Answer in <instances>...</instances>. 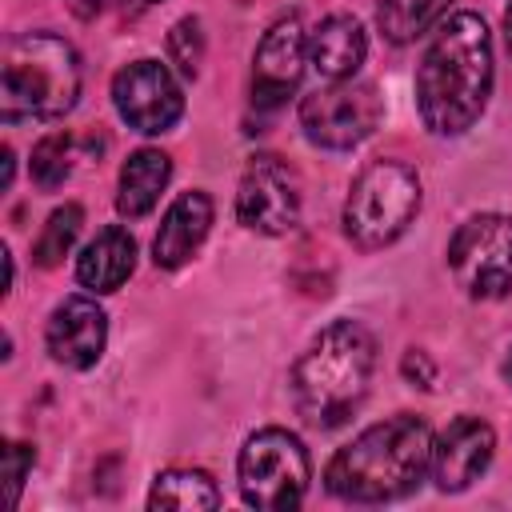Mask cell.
Here are the masks:
<instances>
[{
    "instance_id": "obj_1",
    "label": "cell",
    "mask_w": 512,
    "mask_h": 512,
    "mask_svg": "<svg viewBox=\"0 0 512 512\" xmlns=\"http://www.w3.org/2000/svg\"><path fill=\"white\" fill-rule=\"evenodd\" d=\"M492 36L476 12L444 16L416 68V112L432 136L468 132L492 96Z\"/></svg>"
},
{
    "instance_id": "obj_2",
    "label": "cell",
    "mask_w": 512,
    "mask_h": 512,
    "mask_svg": "<svg viewBox=\"0 0 512 512\" xmlns=\"http://www.w3.org/2000/svg\"><path fill=\"white\" fill-rule=\"evenodd\" d=\"M432 468V428L412 412L368 424L344 444L324 472L332 496L348 504H384L412 496Z\"/></svg>"
},
{
    "instance_id": "obj_3",
    "label": "cell",
    "mask_w": 512,
    "mask_h": 512,
    "mask_svg": "<svg viewBox=\"0 0 512 512\" xmlns=\"http://www.w3.org/2000/svg\"><path fill=\"white\" fill-rule=\"evenodd\" d=\"M376 368V340L356 320H332L292 364L296 412L316 428L344 424L368 396Z\"/></svg>"
},
{
    "instance_id": "obj_4",
    "label": "cell",
    "mask_w": 512,
    "mask_h": 512,
    "mask_svg": "<svg viewBox=\"0 0 512 512\" xmlns=\"http://www.w3.org/2000/svg\"><path fill=\"white\" fill-rule=\"evenodd\" d=\"M80 96V56L56 32H20L4 44L0 120H52Z\"/></svg>"
},
{
    "instance_id": "obj_5",
    "label": "cell",
    "mask_w": 512,
    "mask_h": 512,
    "mask_svg": "<svg viewBox=\"0 0 512 512\" xmlns=\"http://www.w3.org/2000/svg\"><path fill=\"white\" fill-rule=\"evenodd\" d=\"M420 212V176L404 160H372L356 172L344 200V236L360 252L388 248Z\"/></svg>"
},
{
    "instance_id": "obj_6",
    "label": "cell",
    "mask_w": 512,
    "mask_h": 512,
    "mask_svg": "<svg viewBox=\"0 0 512 512\" xmlns=\"http://www.w3.org/2000/svg\"><path fill=\"white\" fill-rule=\"evenodd\" d=\"M308 480H312V464L296 432L260 428L244 440L240 460H236V484H240L244 504L264 508V512L296 508L308 492Z\"/></svg>"
},
{
    "instance_id": "obj_7",
    "label": "cell",
    "mask_w": 512,
    "mask_h": 512,
    "mask_svg": "<svg viewBox=\"0 0 512 512\" xmlns=\"http://www.w3.org/2000/svg\"><path fill=\"white\" fill-rule=\"evenodd\" d=\"M448 268L472 300H500L512 292V216H468L448 240Z\"/></svg>"
},
{
    "instance_id": "obj_8",
    "label": "cell",
    "mask_w": 512,
    "mask_h": 512,
    "mask_svg": "<svg viewBox=\"0 0 512 512\" xmlns=\"http://www.w3.org/2000/svg\"><path fill=\"white\" fill-rule=\"evenodd\" d=\"M380 96L372 84L336 80L328 88H316L300 104V128L316 148L348 152L360 140H368L380 124Z\"/></svg>"
},
{
    "instance_id": "obj_9",
    "label": "cell",
    "mask_w": 512,
    "mask_h": 512,
    "mask_svg": "<svg viewBox=\"0 0 512 512\" xmlns=\"http://www.w3.org/2000/svg\"><path fill=\"white\" fill-rule=\"evenodd\" d=\"M236 220L260 236H284L300 220V176L280 156H256L236 188Z\"/></svg>"
},
{
    "instance_id": "obj_10",
    "label": "cell",
    "mask_w": 512,
    "mask_h": 512,
    "mask_svg": "<svg viewBox=\"0 0 512 512\" xmlns=\"http://www.w3.org/2000/svg\"><path fill=\"white\" fill-rule=\"evenodd\" d=\"M112 104H116L120 120L144 136H160L184 116V92H180L176 76L168 72V64H160V60L124 64L112 80Z\"/></svg>"
},
{
    "instance_id": "obj_11",
    "label": "cell",
    "mask_w": 512,
    "mask_h": 512,
    "mask_svg": "<svg viewBox=\"0 0 512 512\" xmlns=\"http://www.w3.org/2000/svg\"><path fill=\"white\" fill-rule=\"evenodd\" d=\"M304 64H308V36H304L300 16L288 12L256 44V56H252V100L260 108H268V112L288 104V96L296 92V84L304 76Z\"/></svg>"
},
{
    "instance_id": "obj_12",
    "label": "cell",
    "mask_w": 512,
    "mask_h": 512,
    "mask_svg": "<svg viewBox=\"0 0 512 512\" xmlns=\"http://www.w3.org/2000/svg\"><path fill=\"white\" fill-rule=\"evenodd\" d=\"M496 456V432L480 416H456L440 436H432V468L440 492H464L472 488Z\"/></svg>"
},
{
    "instance_id": "obj_13",
    "label": "cell",
    "mask_w": 512,
    "mask_h": 512,
    "mask_svg": "<svg viewBox=\"0 0 512 512\" xmlns=\"http://www.w3.org/2000/svg\"><path fill=\"white\" fill-rule=\"evenodd\" d=\"M44 344H48V356L64 368H92L100 356H104V344H108V316L96 300L88 296H68L52 308L48 316V328H44Z\"/></svg>"
},
{
    "instance_id": "obj_14",
    "label": "cell",
    "mask_w": 512,
    "mask_h": 512,
    "mask_svg": "<svg viewBox=\"0 0 512 512\" xmlns=\"http://www.w3.org/2000/svg\"><path fill=\"white\" fill-rule=\"evenodd\" d=\"M212 196L208 192H180L160 228H156V240H152V260L156 268H180L196 256V248L208 240V228H212Z\"/></svg>"
},
{
    "instance_id": "obj_15",
    "label": "cell",
    "mask_w": 512,
    "mask_h": 512,
    "mask_svg": "<svg viewBox=\"0 0 512 512\" xmlns=\"http://www.w3.org/2000/svg\"><path fill=\"white\" fill-rule=\"evenodd\" d=\"M368 56V36H364V24L348 12H336L328 20H320L312 32H308V64L328 80H352L360 72Z\"/></svg>"
},
{
    "instance_id": "obj_16",
    "label": "cell",
    "mask_w": 512,
    "mask_h": 512,
    "mask_svg": "<svg viewBox=\"0 0 512 512\" xmlns=\"http://www.w3.org/2000/svg\"><path fill=\"white\" fill-rule=\"evenodd\" d=\"M132 268H136V240H132V232L120 228V224H108V228L96 232V240L84 244L80 260H76V280L88 292L104 296V292H116L132 276Z\"/></svg>"
},
{
    "instance_id": "obj_17",
    "label": "cell",
    "mask_w": 512,
    "mask_h": 512,
    "mask_svg": "<svg viewBox=\"0 0 512 512\" xmlns=\"http://www.w3.org/2000/svg\"><path fill=\"white\" fill-rule=\"evenodd\" d=\"M172 180V160L160 148H136L124 168H120V184H116V212L128 220H140L156 208L160 192Z\"/></svg>"
},
{
    "instance_id": "obj_18",
    "label": "cell",
    "mask_w": 512,
    "mask_h": 512,
    "mask_svg": "<svg viewBox=\"0 0 512 512\" xmlns=\"http://www.w3.org/2000/svg\"><path fill=\"white\" fill-rule=\"evenodd\" d=\"M216 504H220V488L200 468H168L152 480V492H148V508L196 512V508H216Z\"/></svg>"
},
{
    "instance_id": "obj_19",
    "label": "cell",
    "mask_w": 512,
    "mask_h": 512,
    "mask_svg": "<svg viewBox=\"0 0 512 512\" xmlns=\"http://www.w3.org/2000/svg\"><path fill=\"white\" fill-rule=\"evenodd\" d=\"M444 8H448V0H380L376 20L392 44H412L432 24H440Z\"/></svg>"
},
{
    "instance_id": "obj_20",
    "label": "cell",
    "mask_w": 512,
    "mask_h": 512,
    "mask_svg": "<svg viewBox=\"0 0 512 512\" xmlns=\"http://www.w3.org/2000/svg\"><path fill=\"white\" fill-rule=\"evenodd\" d=\"M80 228H84V208H80V204H60V208L44 220V228H40V236H36V244H32V260H36L40 268H56V264L72 252Z\"/></svg>"
},
{
    "instance_id": "obj_21",
    "label": "cell",
    "mask_w": 512,
    "mask_h": 512,
    "mask_svg": "<svg viewBox=\"0 0 512 512\" xmlns=\"http://www.w3.org/2000/svg\"><path fill=\"white\" fill-rule=\"evenodd\" d=\"M68 172H72V136L68 132H48L44 140H36V148H32V180L44 192H52V188H60L68 180Z\"/></svg>"
},
{
    "instance_id": "obj_22",
    "label": "cell",
    "mask_w": 512,
    "mask_h": 512,
    "mask_svg": "<svg viewBox=\"0 0 512 512\" xmlns=\"http://www.w3.org/2000/svg\"><path fill=\"white\" fill-rule=\"evenodd\" d=\"M168 56L180 68V76H196L200 72L204 36H200V20L196 16H184L180 24H172V32H168Z\"/></svg>"
},
{
    "instance_id": "obj_23",
    "label": "cell",
    "mask_w": 512,
    "mask_h": 512,
    "mask_svg": "<svg viewBox=\"0 0 512 512\" xmlns=\"http://www.w3.org/2000/svg\"><path fill=\"white\" fill-rule=\"evenodd\" d=\"M4 464H8V508H16L20 504V488H24V476L32 472V464H36V452L28 448V444H8L4 448Z\"/></svg>"
},
{
    "instance_id": "obj_24",
    "label": "cell",
    "mask_w": 512,
    "mask_h": 512,
    "mask_svg": "<svg viewBox=\"0 0 512 512\" xmlns=\"http://www.w3.org/2000/svg\"><path fill=\"white\" fill-rule=\"evenodd\" d=\"M400 372H404V380H408L412 388H432V384H436V364H432L428 352H420V348H408V352H404Z\"/></svg>"
},
{
    "instance_id": "obj_25",
    "label": "cell",
    "mask_w": 512,
    "mask_h": 512,
    "mask_svg": "<svg viewBox=\"0 0 512 512\" xmlns=\"http://www.w3.org/2000/svg\"><path fill=\"white\" fill-rule=\"evenodd\" d=\"M504 36H508V48H512V0H508V8H504Z\"/></svg>"
},
{
    "instance_id": "obj_26",
    "label": "cell",
    "mask_w": 512,
    "mask_h": 512,
    "mask_svg": "<svg viewBox=\"0 0 512 512\" xmlns=\"http://www.w3.org/2000/svg\"><path fill=\"white\" fill-rule=\"evenodd\" d=\"M504 380L512 384V348H508V356H504Z\"/></svg>"
}]
</instances>
